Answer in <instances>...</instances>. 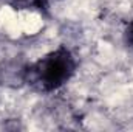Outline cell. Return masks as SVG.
I'll return each instance as SVG.
<instances>
[{"label": "cell", "instance_id": "7a4b0ae2", "mask_svg": "<svg viewBox=\"0 0 133 132\" xmlns=\"http://www.w3.org/2000/svg\"><path fill=\"white\" fill-rule=\"evenodd\" d=\"M124 44L127 45L129 50L133 51V19L127 23V27L124 30Z\"/></svg>", "mask_w": 133, "mask_h": 132}, {"label": "cell", "instance_id": "6da1fadb", "mask_svg": "<svg viewBox=\"0 0 133 132\" xmlns=\"http://www.w3.org/2000/svg\"><path fill=\"white\" fill-rule=\"evenodd\" d=\"M77 70L76 56L65 45L48 51L23 68V82L39 93H51L68 84Z\"/></svg>", "mask_w": 133, "mask_h": 132}]
</instances>
